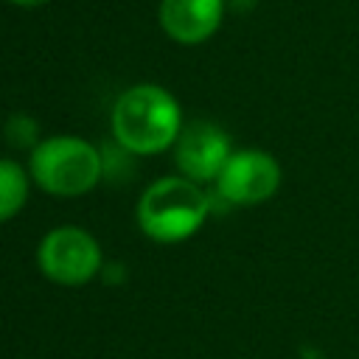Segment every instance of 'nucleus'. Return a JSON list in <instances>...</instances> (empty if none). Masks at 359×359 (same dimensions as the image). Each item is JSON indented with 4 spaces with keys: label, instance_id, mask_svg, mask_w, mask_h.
Instances as JSON below:
<instances>
[{
    "label": "nucleus",
    "instance_id": "obj_1",
    "mask_svg": "<svg viewBox=\"0 0 359 359\" xmlns=\"http://www.w3.org/2000/svg\"><path fill=\"white\" fill-rule=\"evenodd\" d=\"M182 112L177 98L157 84H137L121 93L112 107V135L129 154H157L177 143Z\"/></svg>",
    "mask_w": 359,
    "mask_h": 359
},
{
    "label": "nucleus",
    "instance_id": "obj_2",
    "mask_svg": "<svg viewBox=\"0 0 359 359\" xmlns=\"http://www.w3.org/2000/svg\"><path fill=\"white\" fill-rule=\"evenodd\" d=\"M210 199L199 182L188 177H163L151 182L137 202L140 230L160 244L191 238L208 219Z\"/></svg>",
    "mask_w": 359,
    "mask_h": 359
},
{
    "label": "nucleus",
    "instance_id": "obj_3",
    "mask_svg": "<svg viewBox=\"0 0 359 359\" xmlns=\"http://www.w3.org/2000/svg\"><path fill=\"white\" fill-rule=\"evenodd\" d=\"M31 180L53 196H81L93 191L104 174L101 151L76 135H53L31 149Z\"/></svg>",
    "mask_w": 359,
    "mask_h": 359
},
{
    "label": "nucleus",
    "instance_id": "obj_4",
    "mask_svg": "<svg viewBox=\"0 0 359 359\" xmlns=\"http://www.w3.org/2000/svg\"><path fill=\"white\" fill-rule=\"evenodd\" d=\"M36 266L45 278L62 286H84L101 272V247L84 227L62 224L42 236Z\"/></svg>",
    "mask_w": 359,
    "mask_h": 359
},
{
    "label": "nucleus",
    "instance_id": "obj_5",
    "mask_svg": "<svg viewBox=\"0 0 359 359\" xmlns=\"http://www.w3.org/2000/svg\"><path fill=\"white\" fill-rule=\"evenodd\" d=\"M280 188V165L269 151L238 149L216 177V191L230 205H261Z\"/></svg>",
    "mask_w": 359,
    "mask_h": 359
},
{
    "label": "nucleus",
    "instance_id": "obj_6",
    "mask_svg": "<svg viewBox=\"0 0 359 359\" xmlns=\"http://www.w3.org/2000/svg\"><path fill=\"white\" fill-rule=\"evenodd\" d=\"M230 137L222 126L210 121H191L182 126L177 143H174V163L182 177L205 185L216 182L224 163L230 160Z\"/></svg>",
    "mask_w": 359,
    "mask_h": 359
},
{
    "label": "nucleus",
    "instance_id": "obj_7",
    "mask_svg": "<svg viewBox=\"0 0 359 359\" xmlns=\"http://www.w3.org/2000/svg\"><path fill=\"white\" fill-rule=\"evenodd\" d=\"M224 17V0H163L160 22L165 34L182 45L205 42Z\"/></svg>",
    "mask_w": 359,
    "mask_h": 359
},
{
    "label": "nucleus",
    "instance_id": "obj_8",
    "mask_svg": "<svg viewBox=\"0 0 359 359\" xmlns=\"http://www.w3.org/2000/svg\"><path fill=\"white\" fill-rule=\"evenodd\" d=\"M28 171L8 157H0V222L14 219L28 199Z\"/></svg>",
    "mask_w": 359,
    "mask_h": 359
},
{
    "label": "nucleus",
    "instance_id": "obj_9",
    "mask_svg": "<svg viewBox=\"0 0 359 359\" xmlns=\"http://www.w3.org/2000/svg\"><path fill=\"white\" fill-rule=\"evenodd\" d=\"M6 135H8V143L22 149V146H36V121L28 118V115H11L8 123H6Z\"/></svg>",
    "mask_w": 359,
    "mask_h": 359
},
{
    "label": "nucleus",
    "instance_id": "obj_10",
    "mask_svg": "<svg viewBox=\"0 0 359 359\" xmlns=\"http://www.w3.org/2000/svg\"><path fill=\"white\" fill-rule=\"evenodd\" d=\"M11 3H17V6H42L45 0H11Z\"/></svg>",
    "mask_w": 359,
    "mask_h": 359
}]
</instances>
